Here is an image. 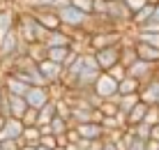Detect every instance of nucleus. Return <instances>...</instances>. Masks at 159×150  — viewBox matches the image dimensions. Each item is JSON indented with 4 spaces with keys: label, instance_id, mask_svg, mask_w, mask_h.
Masks as SVG:
<instances>
[{
    "label": "nucleus",
    "instance_id": "nucleus-45",
    "mask_svg": "<svg viewBox=\"0 0 159 150\" xmlns=\"http://www.w3.org/2000/svg\"><path fill=\"white\" fill-rule=\"evenodd\" d=\"M152 19L159 21V5H155V14H152Z\"/></svg>",
    "mask_w": 159,
    "mask_h": 150
},
{
    "label": "nucleus",
    "instance_id": "nucleus-40",
    "mask_svg": "<svg viewBox=\"0 0 159 150\" xmlns=\"http://www.w3.org/2000/svg\"><path fill=\"white\" fill-rule=\"evenodd\" d=\"M145 150H159V141H155V138H150V141L145 143Z\"/></svg>",
    "mask_w": 159,
    "mask_h": 150
},
{
    "label": "nucleus",
    "instance_id": "nucleus-16",
    "mask_svg": "<svg viewBox=\"0 0 159 150\" xmlns=\"http://www.w3.org/2000/svg\"><path fill=\"white\" fill-rule=\"evenodd\" d=\"M23 129H25V125L21 123L19 118H7L2 132L7 134V138H21V136H23Z\"/></svg>",
    "mask_w": 159,
    "mask_h": 150
},
{
    "label": "nucleus",
    "instance_id": "nucleus-36",
    "mask_svg": "<svg viewBox=\"0 0 159 150\" xmlns=\"http://www.w3.org/2000/svg\"><path fill=\"white\" fill-rule=\"evenodd\" d=\"M108 74H111L116 81H122L125 76H127V67H125V65H116L113 69H108Z\"/></svg>",
    "mask_w": 159,
    "mask_h": 150
},
{
    "label": "nucleus",
    "instance_id": "nucleus-52",
    "mask_svg": "<svg viewBox=\"0 0 159 150\" xmlns=\"http://www.w3.org/2000/svg\"><path fill=\"white\" fill-rule=\"evenodd\" d=\"M0 9H5V7H0Z\"/></svg>",
    "mask_w": 159,
    "mask_h": 150
},
{
    "label": "nucleus",
    "instance_id": "nucleus-26",
    "mask_svg": "<svg viewBox=\"0 0 159 150\" xmlns=\"http://www.w3.org/2000/svg\"><path fill=\"white\" fill-rule=\"evenodd\" d=\"M99 111H102L104 118H113V115H118L120 106H118V102H113V99H104L102 106H99Z\"/></svg>",
    "mask_w": 159,
    "mask_h": 150
},
{
    "label": "nucleus",
    "instance_id": "nucleus-47",
    "mask_svg": "<svg viewBox=\"0 0 159 150\" xmlns=\"http://www.w3.org/2000/svg\"><path fill=\"white\" fill-rule=\"evenodd\" d=\"M37 150H51V148H44V146H37Z\"/></svg>",
    "mask_w": 159,
    "mask_h": 150
},
{
    "label": "nucleus",
    "instance_id": "nucleus-2",
    "mask_svg": "<svg viewBox=\"0 0 159 150\" xmlns=\"http://www.w3.org/2000/svg\"><path fill=\"white\" fill-rule=\"evenodd\" d=\"M58 16H60L62 28H67V30H85L88 21H90V16L83 14L81 9L72 7V5H69V7H65V9H60Z\"/></svg>",
    "mask_w": 159,
    "mask_h": 150
},
{
    "label": "nucleus",
    "instance_id": "nucleus-8",
    "mask_svg": "<svg viewBox=\"0 0 159 150\" xmlns=\"http://www.w3.org/2000/svg\"><path fill=\"white\" fill-rule=\"evenodd\" d=\"M72 42H74V37H72V32L67 30V28H60V30H51L48 32V37H46V46L51 49V46H69L72 49Z\"/></svg>",
    "mask_w": 159,
    "mask_h": 150
},
{
    "label": "nucleus",
    "instance_id": "nucleus-44",
    "mask_svg": "<svg viewBox=\"0 0 159 150\" xmlns=\"http://www.w3.org/2000/svg\"><path fill=\"white\" fill-rule=\"evenodd\" d=\"M5 123H7V118H5V115H0V132L5 129Z\"/></svg>",
    "mask_w": 159,
    "mask_h": 150
},
{
    "label": "nucleus",
    "instance_id": "nucleus-34",
    "mask_svg": "<svg viewBox=\"0 0 159 150\" xmlns=\"http://www.w3.org/2000/svg\"><path fill=\"white\" fill-rule=\"evenodd\" d=\"M92 14H97V16L108 14V2L106 0H92Z\"/></svg>",
    "mask_w": 159,
    "mask_h": 150
},
{
    "label": "nucleus",
    "instance_id": "nucleus-28",
    "mask_svg": "<svg viewBox=\"0 0 159 150\" xmlns=\"http://www.w3.org/2000/svg\"><path fill=\"white\" fill-rule=\"evenodd\" d=\"M129 129L134 132V136L143 138V141H150V134H152V127L148 125V123H139L136 127H129Z\"/></svg>",
    "mask_w": 159,
    "mask_h": 150
},
{
    "label": "nucleus",
    "instance_id": "nucleus-6",
    "mask_svg": "<svg viewBox=\"0 0 159 150\" xmlns=\"http://www.w3.org/2000/svg\"><path fill=\"white\" fill-rule=\"evenodd\" d=\"M53 99V95H51V90L48 88H39V86H32L28 92H25V102H28V106L30 109H44L48 102Z\"/></svg>",
    "mask_w": 159,
    "mask_h": 150
},
{
    "label": "nucleus",
    "instance_id": "nucleus-49",
    "mask_svg": "<svg viewBox=\"0 0 159 150\" xmlns=\"http://www.w3.org/2000/svg\"><path fill=\"white\" fill-rule=\"evenodd\" d=\"M157 106H159V97H157Z\"/></svg>",
    "mask_w": 159,
    "mask_h": 150
},
{
    "label": "nucleus",
    "instance_id": "nucleus-1",
    "mask_svg": "<svg viewBox=\"0 0 159 150\" xmlns=\"http://www.w3.org/2000/svg\"><path fill=\"white\" fill-rule=\"evenodd\" d=\"M122 35L125 32L120 30H104V32H90V40H88V51L97 53L102 49H108V46H118L122 42Z\"/></svg>",
    "mask_w": 159,
    "mask_h": 150
},
{
    "label": "nucleus",
    "instance_id": "nucleus-48",
    "mask_svg": "<svg viewBox=\"0 0 159 150\" xmlns=\"http://www.w3.org/2000/svg\"><path fill=\"white\" fill-rule=\"evenodd\" d=\"M116 2H125V0H116Z\"/></svg>",
    "mask_w": 159,
    "mask_h": 150
},
{
    "label": "nucleus",
    "instance_id": "nucleus-15",
    "mask_svg": "<svg viewBox=\"0 0 159 150\" xmlns=\"http://www.w3.org/2000/svg\"><path fill=\"white\" fill-rule=\"evenodd\" d=\"M9 95V92H7ZM28 102H25V97H16V95H9V111H12V118H23V113L28 111Z\"/></svg>",
    "mask_w": 159,
    "mask_h": 150
},
{
    "label": "nucleus",
    "instance_id": "nucleus-22",
    "mask_svg": "<svg viewBox=\"0 0 159 150\" xmlns=\"http://www.w3.org/2000/svg\"><path fill=\"white\" fill-rule=\"evenodd\" d=\"M69 129H72L69 120L60 118V115H56V118H53V123H51V132H53V136H65Z\"/></svg>",
    "mask_w": 159,
    "mask_h": 150
},
{
    "label": "nucleus",
    "instance_id": "nucleus-25",
    "mask_svg": "<svg viewBox=\"0 0 159 150\" xmlns=\"http://www.w3.org/2000/svg\"><path fill=\"white\" fill-rule=\"evenodd\" d=\"M23 143H32V146H39V138H42V132H39V127H25L23 129Z\"/></svg>",
    "mask_w": 159,
    "mask_h": 150
},
{
    "label": "nucleus",
    "instance_id": "nucleus-46",
    "mask_svg": "<svg viewBox=\"0 0 159 150\" xmlns=\"http://www.w3.org/2000/svg\"><path fill=\"white\" fill-rule=\"evenodd\" d=\"M148 5H159V0H148Z\"/></svg>",
    "mask_w": 159,
    "mask_h": 150
},
{
    "label": "nucleus",
    "instance_id": "nucleus-42",
    "mask_svg": "<svg viewBox=\"0 0 159 150\" xmlns=\"http://www.w3.org/2000/svg\"><path fill=\"white\" fill-rule=\"evenodd\" d=\"M65 150H83V148H81L79 143H67V148H65Z\"/></svg>",
    "mask_w": 159,
    "mask_h": 150
},
{
    "label": "nucleus",
    "instance_id": "nucleus-12",
    "mask_svg": "<svg viewBox=\"0 0 159 150\" xmlns=\"http://www.w3.org/2000/svg\"><path fill=\"white\" fill-rule=\"evenodd\" d=\"M32 16H35V19L39 21L46 30H60V28H62L58 12H51V9H39V12H35Z\"/></svg>",
    "mask_w": 159,
    "mask_h": 150
},
{
    "label": "nucleus",
    "instance_id": "nucleus-43",
    "mask_svg": "<svg viewBox=\"0 0 159 150\" xmlns=\"http://www.w3.org/2000/svg\"><path fill=\"white\" fill-rule=\"evenodd\" d=\"M5 95H7V92H5V88L0 86V109H2V102H5Z\"/></svg>",
    "mask_w": 159,
    "mask_h": 150
},
{
    "label": "nucleus",
    "instance_id": "nucleus-41",
    "mask_svg": "<svg viewBox=\"0 0 159 150\" xmlns=\"http://www.w3.org/2000/svg\"><path fill=\"white\" fill-rule=\"evenodd\" d=\"M150 138L159 141V125H152V134H150Z\"/></svg>",
    "mask_w": 159,
    "mask_h": 150
},
{
    "label": "nucleus",
    "instance_id": "nucleus-14",
    "mask_svg": "<svg viewBox=\"0 0 159 150\" xmlns=\"http://www.w3.org/2000/svg\"><path fill=\"white\" fill-rule=\"evenodd\" d=\"M148 109H150V106H148L145 102H139V104H136V106L127 113V127H136L139 123H143V120H145V113H148Z\"/></svg>",
    "mask_w": 159,
    "mask_h": 150
},
{
    "label": "nucleus",
    "instance_id": "nucleus-50",
    "mask_svg": "<svg viewBox=\"0 0 159 150\" xmlns=\"http://www.w3.org/2000/svg\"><path fill=\"white\" fill-rule=\"evenodd\" d=\"M0 150H2V143H0Z\"/></svg>",
    "mask_w": 159,
    "mask_h": 150
},
{
    "label": "nucleus",
    "instance_id": "nucleus-18",
    "mask_svg": "<svg viewBox=\"0 0 159 150\" xmlns=\"http://www.w3.org/2000/svg\"><path fill=\"white\" fill-rule=\"evenodd\" d=\"M69 53H72L69 46H51V49L46 46V58L53 60V63H60V65H65V60L69 58Z\"/></svg>",
    "mask_w": 159,
    "mask_h": 150
},
{
    "label": "nucleus",
    "instance_id": "nucleus-19",
    "mask_svg": "<svg viewBox=\"0 0 159 150\" xmlns=\"http://www.w3.org/2000/svg\"><path fill=\"white\" fill-rule=\"evenodd\" d=\"M136 92H141V83L131 76H125L118 83V95H136Z\"/></svg>",
    "mask_w": 159,
    "mask_h": 150
},
{
    "label": "nucleus",
    "instance_id": "nucleus-31",
    "mask_svg": "<svg viewBox=\"0 0 159 150\" xmlns=\"http://www.w3.org/2000/svg\"><path fill=\"white\" fill-rule=\"evenodd\" d=\"M37 118H39V111H37V109H28L23 113V118H21V123H23L25 127H35L37 125Z\"/></svg>",
    "mask_w": 159,
    "mask_h": 150
},
{
    "label": "nucleus",
    "instance_id": "nucleus-51",
    "mask_svg": "<svg viewBox=\"0 0 159 150\" xmlns=\"http://www.w3.org/2000/svg\"><path fill=\"white\" fill-rule=\"evenodd\" d=\"M106 2H111V0H106Z\"/></svg>",
    "mask_w": 159,
    "mask_h": 150
},
{
    "label": "nucleus",
    "instance_id": "nucleus-23",
    "mask_svg": "<svg viewBox=\"0 0 159 150\" xmlns=\"http://www.w3.org/2000/svg\"><path fill=\"white\" fill-rule=\"evenodd\" d=\"M139 102H141V95H139V92H136V95H120V104H118V106H120V111H122L125 115H127Z\"/></svg>",
    "mask_w": 159,
    "mask_h": 150
},
{
    "label": "nucleus",
    "instance_id": "nucleus-5",
    "mask_svg": "<svg viewBox=\"0 0 159 150\" xmlns=\"http://www.w3.org/2000/svg\"><path fill=\"white\" fill-rule=\"evenodd\" d=\"M120 53H122L120 44H118V46H108V49H102V51H97L95 58H97V65H99V69H102V72H108V69L116 67V65H120Z\"/></svg>",
    "mask_w": 159,
    "mask_h": 150
},
{
    "label": "nucleus",
    "instance_id": "nucleus-21",
    "mask_svg": "<svg viewBox=\"0 0 159 150\" xmlns=\"http://www.w3.org/2000/svg\"><path fill=\"white\" fill-rule=\"evenodd\" d=\"M122 53H120V65L125 67H131V65L139 60V53H136V46H120Z\"/></svg>",
    "mask_w": 159,
    "mask_h": 150
},
{
    "label": "nucleus",
    "instance_id": "nucleus-4",
    "mask_svg": "<svg viewBox=\"0 0 159 150\" xmlns=\"http://www.w3.org/2000/svg\"><path fill=\"white\" fill-rule=\"evenodd\" d=\"M37 67H39L42 76L46 79L48 86H56V83H62V76H65V67L60 63H53V60L44 58L42 63H37Z\"/></svg>",
    "mask_w": 159,
    "mask_h": 150
},
{
    "label": "nucleus",
    "instance_id": "nucleus-3",
    "mask_svg": "<svg viewBox=\"0 0 159 150\" xmlns=\"http://www.w3.org/2000/svg\"><path fill=\"white\" fill-rule=\"evenodd\" d=\"M118 83L108 72H102L99 74V79L95 81V86H92V92H95L97 97H102V99H108V97H113V95H118Z\"/></svg>",
    "mask_w": 159,
    "mask_h": 150
},
{
    "label": "nucleus",
    "instance_id": "nucleus-7",
    "mask_svg": "<svg viewBox=\"0 0 159 150\" xmlns=\"http://www.w3.org/2000/svg\"><path fill=\"white\" fill-rule=\"evenodd\" d=\"M16 21H19V7H16V5L14 7L0 9V42L16 28Z\"/></svg>",
    "mask_w": 159,
    "mask_h": 150
},
{
    "label": "nucleus",
    "instance_id": "nucleus-13",
    "mask_svg": "<svg viewBox=\"0 0 159 150\" xmlns=\"http://www.w3.org/2000/svg\"><path fill=\"white\" fill-rule=\"evenodd\" d=\"M136 53H139V60H145V63H152L159 67V49L143 42H136Z\"/></svg>",
    "mask_w": 159,
    "mask_h": 150
},
{
    "label": "nucleus",
    "instance_id": "nucleus-30",
    "mask_svg": "<svg viewBox=\"0 0 159 150\" xmlns=\"http://www.w3.org/2000/svg\"><path fill=\"white\" fill-rule=\"evenodd\" d=\"M134 35H136V40H139V42L150 44V46L159 49V35H148V32H136V30H134Z\"/></svg>",
    "mask_w": 159,
    "mask_h": 150
},
{
    "label": "nucleus",
    "instance_id": "nucleus-17",
    "mask_svg": "<svg viewBox=\"0 0 159 150\" xmlns=\"http://www.w3.org/2000/svg\"><path fill=\"white\" fill-rule=\"evenodd\" d=\"M56 115H58V111H56V99H51V102H48L44 109H39V118H37V127H42V125H51Z\"/></svg>",
    "mask_w": 159,
    "mask_h": 150
},
{
    "label": "nucleus",
    "instance_id": "nucleus-29",
    "mask_svg": "<svg viewBox=\"0 0 159 150\" xmlns=\"http://www.w3.org/2000/svg\"><path fill=\"white\" fill-rule=\"evenodd\" d=\"M134 30H136V32H148V35H159V21L150 19V21H145L143 26L134 28Z\"/></svg>",
    "mask_w": 159,
    "mask_h": 150
},
{
    "label": "nucleus",
    "instance_id": "nucleus-35",
    "mask_svg": "<svg viewBox=\"0 0 159 150\" xmlns=\"http://www.w3.org/2000/svg\"><path fill=\"white\" fill-rule=\"evenodd\" d=\"M39 146L56 150V148H58V136H53V134H46V136H42V138H39Z\"/></svg>",
    "mask_w": 159,
    "mask_h": 150
},
{
    "label": "nucleus",
    "instance_id": "nucleus-11",
    "mask_svg": "<svg viewBox=\"0 0 159 150\" xmlns=\"http://www.w3.org/2000/svg\"><path fill=\"white\" fill-rule=\"evenodd\" d=\"M141 102H145L148 106H157V97H159V76L152 81H148L145 86H141Z\"/></svg>",
    "mask_w": 159,
    "mask_h": 150
},
{
    "label": "nucleus",
    "instance_id": "nucleus-9",
    "mask_svg": "<svg viewBox=\"0 0 159 150\" xmlns=\"http://www.w3.org/2000/svg\"><path fill=\"white\" fill-rule=\"evenodd\" d=\"M2 88L9 95H16V97H25V92L30 90V86H25L23 81H19L14 74H9V72L2 76Z\"/></svg>",
    "mask_w": 159,
    "mask_h": 150
},
{
    "label": "nucleus",
    "instance_id": "nucleus-10",
    "mask_svg": "<svg viewBox=\"0 0 159 150\" xmlns=\"http://www.w3.org/2000/svg\"><path fill=\"white\" fill-rule=\"evenodd\" d=\"M76 132L81 134V138H88V141H95V138H104V136H106V129H104L102 123L76 125Z\"/></svg>",
    "mask_w": 159,
    "mask_h": 150
},
{
    "label": "nucleus",
    "instance_id": "nucleus-33",
    "mask_svg": "<svg viewBox=\"0 0 159 150\" xmlns=\"http://www.w3.org/2000/svg\"><path fill=\"white\" fill-rule=\"evenodd\" d=\"M143 123H148L150 127H152V125H159V106H150V109H148Z\"/></svg>",
    "mask_w": 159,
    "mask_h": 150
},
{
    "label": "nucleus",
    "instance_id": "nucleus-38",
    "mask_svg": "<svg viewBox=\"0 0 159 150\" xmlns=\"http://www.w3.org/2000/svg\"><path fill=\"white\" fill-rule=\"evenodd\" d=\"M145 143H148V141H143V138H139V136H134V141H131L129 150H145Z\"/></svg>",
    "mask_w": 159,
    "mask_h": 150
},
{
    "label": "nucleus",
    "instance_id": "nucleus-39",
    "mask_svg": "<svg viewBox=\"0 0 159 150\" xmlns=\"http://www.w3.org/2000/svg\"><path fill=\"white\" fill-rule=\"evenodd\" d=\"M88 150H104V138H95V141H90Z\"/></svg>",
    "mask_w": 159,
    "mask_h": 150
},
{
    "label": "nucleus",
    "instance_id": "nucleus-32",
    "mask_svg": "<svg viewBox=\"0 0 159 150\" xmlns=\"http://www.w3.org/2000/svg\"><path fill=\"white\" fill-rule=\"evenodd\" d=\"M72 7L81 9V12L88 14V16H92V0H72Z\"/></svg>",
    "mask_w": 159,
    "mask_h": 150
},
{
    "label": "nucleus",
    "instance_id": "nucleus-27",
    "mask_svg": "<svg viewBox=\"0 0 159 150\" xmlns=\"http://www.w3.org/2000/svg\"><path fill=\"white\" fill-rule=\"evenodd\" d=\"M56 111H58V115H60V118L69 120V115H72V104H69L67 99L58 97V99H56Z\"/></svg>",
    "mask_w": 159,
    "mask_h": 150
},
{
    "label": "nucleus",
    "instance_id": "nucleus-20",
    "mask_svg": "<svg viewBox=\"0 0 159 150\" xmlns=\"http://www.w3.org/2000/svg\"><path fill=\"white\" fill-rule=\"evenodd\" d=\"M152 14H155V5H145L143 9H139V12L134 14V19H131V26H134V28L143 26L145 21H150V19H152Z\"/></svg>",
    "mask_w": 159,
    "mask_h": 150
},
{
    "label": "nucleus",
    "instance_id": "nucleus-24",
    "mask_svg": "<svg viewBox=\"0 0 159 150\" xmlns=\"http://www.w3.org/2000/svg\"><path fill=\"white\" fill-rule=\"evenodd\" d=\"M25 55H28V58H32L35 60V63H42L44 58H46V44H30L28 46V51H25Z\"/></svg>",
    "mask_w": 159,
    "mask_h": 150
},
{
    "label": "nucleus",
    "instance_id": "nucleus-37",
    "mask_svg": "<svg viewBox=\"0 0 159 150\" xmlns=\"http://www.w3.org/2000/svg\"><path fill=\"white\" fill-rule=\"evenodd\" d=\"M125 2H127V7L131 9V14H136L139 9H143L148 5V0H125Z\"/></svg>",
    "mask_w": 159,
    "mask_h": 150
}]
</instances>
